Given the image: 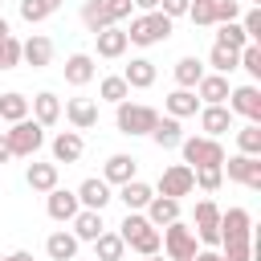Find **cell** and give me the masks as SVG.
<instances>
[{
  "label": "cell",
  "instance_id": "cell-19",
  "mask_svg": "<svg viewBox=\"0 0 261 261\" xmlns=\"http://www.w3.org/2000/svg\"><path fill=\"white\" fill-rule=\"evenodd\" d=\"M135 171H139V159L118 151V155H110V159H106V167H102V179H106V184H114V188H122V184L139 179Z\"/></svg>",
  "mask_w": 261,
  "mask_h": 261
},
{
  "label": "cell",
  "instance_id": "cell-9",
  "mask_svg": "<svg viewBox=\"0 0 261 261\" xmlns=\"http://www.w3.org/2000/svg\"><path fill=\"white\" fill-rule=\"evenodd\" d=\"M220 171H228L232 184H245L249 192H261V159H253V155H232V159L220 163Z\"/></svg>",
  "mask_w": 261,
  "mask_h": 261
},
{
  "label": "cell",
  "instance_id": "cell-24",
  "mask_svg": "<svg viewBox=\"0 0 261 261\" xmlns=\"http://www.w3.org/2000/svg\"><path fill=\"white\" fill-rule=\"evenodd\" d=\"M29 110H33V122H41V126L61 122V98H57L53 90H41V94L29 102Z\"/></svg>",
  "mask_w": 261,
  "mask_h": 261
},
{
  "label": "cell",
  "instance_id": "cell-3",
  "mask_svg": "<svg viewBox=\"0 0 261 261\" xmlns=\"http://www.w3.org/2000/svg\"><path fill=\"white\" fill-rule=\"evenodd\" d=\"M171 29H175V20H167L163 12H139L135 20H130V29H122L126 33V41L130 45H159V41H167L171 37Z\"/></svg>",
  "mask_w": 261,
  "mask_h": 261
},
{
  "label": "cell",
  "instance_id": "cell-7",
  "mask_svg": "<svg viewBox=\"0 0 261 261\" xmlns=\"http://www.w3.org/2000/svg\"><path fill=\"white\" fill-rule=\"evenodd\" d=\"M196 184H192V167L188 163H171L163 167L159 184H155V196H167V200H179V196H192Z\"/></svg>",
  "mask_w": 261,
  "mask_h": 261
},
{
  "label": "cell",
  "instance_id": "cell-42",
  "mask_svg": "<svg viewBox=\"0 0 261 261\" xmlns=\"http://www.w3.org/2000/svg\"><path fill=\"white\" fill-rule=\"evenodd\" d=\"M16 65H20V41L8 33L4 45H0V69H16Z\"/></svg>",
  "mask_w": 261,
  "mask_h": 261
},
{
  "label": "cell",
  "instance_id": "cell-27",
  "mask_svg": "<svg viewBox=\"0 0 261 261\" xmlns=\"http://www.w3.org/2000/svg\"><path fill=\"white\" fill-rule=\"evenodd\" d=\"M45 253H49V261H73L77 257V237L65 232V228H57V232L45 237Z\"/></svg>",
  "mask_w": 261,
  "mask_h": 261
},
{
  "label": "cell",
  "instance_id": "cell-52",
  "mask_svg": "<svg viewBox=\"0 0 261 261\" xmlns=\"http://www.w3.org/2000/svg\"><path fill=\"white\" fill-rule=\"evenodd\" d=\"M8 33H12V29H8V20L0 16V45H4V37H8Z\"/></svg>",
  "mask_w": 261,
  "mask_h": 261
},
{
  "label": "cell",
  "instance_id": "cell-20",
  "mask_svg": "<svg viewBox=\"0 0 261 261\" xmlns=\"http://www.w3.org/2000/svg\"><path fill=\"white\" fill-rule=\"evenodd\" d=\"M200 130H204V139H220L224 130H232V110L228 106H200Z\"/></svg>",
  "mask_w": 261,
  "mask_h": 261
},
{
  "label": "cell",
  "instance_id": "cell-34",
  "mask_svg": "<svg viewBox=\"0 0 261 261\" xmlns=\"http://www.w3.org/2000/svg\"><path fill=\"white\" fill-rule=\"evenodd\" d=\"M82 24H86V33H102V29H110V12H106V4H102V0H86V4H82Z\"/></svg>",
  "mask_w": 261,
  "mask_h": 261
},
{
  "label": "cell",
  "instance_id": "cell-13",
  "mask_svg": "<svg viewBox=\"0 0 261 261\" xmlns=\"http://www.w3.org/2000/svg\"><path fill=\"white\" fill-rule=\"evenodd\" d=\"M61 73H65V82H69L73 90H82V86H90V82L98 77V65H94L90 53H69L65 65H61Z\"/></svg>",
  "mask_w": 261,
  "mask_h": 261
},
{
  "label": "cell",
  "instance_id": "cell-14",
  "mask_svg": "<svg viewBox=\"0 0 261 261\" xmlns=\"http://www.w3.org/2000/svg\"><path fill=\"white\" fill-rule=\"evenodd\" d=\"M220 241H253V216L245 208L220 212Z\"/></svg>",
  "mask_w": 261,
  "mask_h": 261
},
{
  "label": "cell",
  "instance_id": "cell-18",
  "mask_svg": "<svg viewBox=\"0 0 261 261\" xmlns=\"http://www.w3.org/2000/svg\"><path fill=\"white\" fill-rule=\"evenodd\" d=\"M228 77L224 73H204L200 77V86H196V98H200V106H224L228 102Z\"/></svg>",
  "mask_w": 261,
  "mask_h": 261
},
{
  "label": "cell",
  "instance_id": "cell-37",
  "mask_svg": "<svg viewBox=\"0 0 261 261\" xmlns=\"http://www.w3.org/2000/svg\"><path fill=\"white\" fill-rule=\"evenodd\" d=\"M94 253H98V261H122V253H126V245H122V237L118 232H102L98 241H94Z\"/></svg>",
  "mask_w": 261,
  "mask_h": 261
},
{
  "label": "cell",
  "instance_id": "cell-2",
  "mask_svg": "<svg viewBox=\"0 0 261 261\" xmlns=\"http://www.w3.org/2000/svg\"><path fill=\"white\" fill-rule=\"evenodd\" d=\"M159 122V110L155 106H147V102H118L114 106V126H118V135H130V139H139V135H151V126Z\"/></svg>",
  "mask_w": 261,
  "mask_h": 261
},
{
  "label": "cell",
  "instance_id": "cell-39",
  "mask_svg": "<svg viewBox=\"0 0 261 261\" xmlns=\"http://www.w3.org/2000/svg\"><path fill=\"white\" fill-rule=\"evenodd\" d=\"M208 65H212V73H224V77H228V73L237 69V53L224 49V45H212V49H208Z\"/></svg>",
  "mask_w": 261,
  "mask_h": 261
},
{
  "label": "cell",
  "instance_id": "cell-21",
  "mask_svg": "<svg viewBox=\"0 0 261 261\" xmlns=\"http://www.w3.org/2000/svg\"><path fill=\"white\" fill-rule=\"evenodd\" d=\"M143 216H147V224H151V228H167V224H175V220H179V200L151 196V204L143 208Z\"/></svg>",
  "mask_w": 261,
  "mask_h": 261
},
{
  "label": "cell",
  "instance_id": "cell-45",
  "mask_svg": "<svg viewBox=\"0 0 261 261\" xmlns=\"http://www.w3.org/2000/svg\"><path fill=\"white\" fill-rule=\"evenodd\" d=\"M212 16H216V24L241 20V4H237V0H212Z\"/></svg>",
  "mask_w": 261,
  "mask_h": 261
},
{
  "label": "cell",
  "instance_id": "cell-28",
  "mask_svg": "<svg viewBox=\"0 0 261 261\" xmlns=\"http://www.w3.org/2000/svg\"><path fill=\"white\" fill-rule=\"evenodd\" d=\"M122 82H126L130 90H147V86H155V61H147V57H130V65L122 69Z\"/></svg>",
  "mask_w": 261,
  "mask_h": 261
},
{
  "label": "cell",
  "instance_id": "cell-49",
  "mask_svg": "<svg viewBox=\"0 0 261 261\" xmlns=\"http://www.w3.org/2000/svg\"><path fill=\"white\" fill-rule=\"evenodd\" d=\"M130 8H139V12H159V0H130Z\"/></svg>",
  "mask_w": 261,
  "mask_h": 261
},
{
  "label": "cell",
  "instance_id": "cell-55",
  "mask_svg": "<svg viewBox=\"0 0 261 261\" xmlns=\"http://www.w3.org/2000/svg\"><path fill=\"white\" fill-rule=\"evenodd\" d=\"M102 4H118V0H102Z\"/></svg>",
  "mask_w": 261,
  "mask_h": 261
},
{
  "label": "cell",
  "instance_id": "cell-51",
  "mask_svg": "<svg viewBox=\"0 0 261 261\" xmlns=\"http://www.w3.org/2000/svg\"><path fill=\"white\" fill-rule=\"evenodd\" d=\"M8 159H12V151H8V139L0 135V163H8Z\"/></svg>",
  "mask_w": 261,
  "mask_h": 261
},
{
  "label": "cell",
  "instance_id": "cell-6",
  "mask_svg": "<svg viewBox=\"0 0 261 261\" xmlns=\"http://www.w3.org/2000/svg\"><path fill=\"white\" fill-rule=\"evenodd\" d=\"M159 237H163V257H167V261H188V257L196 253V232H192V224H184V220L159 228Z\"/></svg>",
  "mask_w": 261,
  "mask_h": 261
},
{
  "label": "cell",
  "instance_id": "cell-29",
  "mask_svg": "<svg viewBox=\"0 0 261 261\" xmlns=\"http://www.w3.org/2000/svg\"><path fill=\"white\" fill-rule=\"evenodd\" d=\"M151 196H155V188H151V184H143V179H130V184H122V188H118V200L126 204V212H143V208L151 204Z\"/></svg>",
  "mask_w": 261,
  "mask_h": 261
},
{
  "label": "cell",
  "instance_id": "cell-31",
  "mask_svg": "<svg viewBox=\"0 0 261 261\" xmlns=\"http://www.w3.org/2000/svg\"><path fill=\"white\" fill-rule=\"evenodd\" d=\"M24 179H29V188L33 192H53L57 188V163H29V171H24Z\"/></svg>",
  "mask_w": 261,
  "mask_h": 261
},
{
  "label": "cell",
  "instance_id": "cell-23",
  "mask_svg": "<svg viewBox=\"0 0 261 261\" xmlns=\"http://www.w3.org/2000/svg\"><path fill=\"white\" fill-rule=\"evenodd\" d=\"M163 110H167V118H196L200 114V98H196V90H171L163 98Z\"/></svg>",
  "mask_w": 261,
  "mask_h": 261
},
{
  "label": "cell",
  "instance_id": "cell-22",
  "mask_svg": "<svg viewBox=\"0 0 261 261\" xmlns=\"http://www.w3.org/2000/svg\"><path fill=\"white\" fill-rule=\"evenodd\" d=\"M94 45H98V57H106V61H118L122 53H126V33L118 29V24H110V29H102V33H94Z\"/></svg>",
  "mask_w": 261,
  "mask_h": 261
},
{
  "label": "cell",
  "instance_id": "cell-15",
  "mask_svg": "<svg viewBox=\"0 0 261 261\" xmlns=\"http://www.w3.org/2000/svg\"><path fill=\"white\" fill-rule=\"evenodd\" d=\"M53 61V41L45 33H33L29 41H20V65H33V69H45Z\"/></svg>",
  "mask_w": 261,
  "mask_h": 261
},
{
  "label": "cell",
  "instance_id": "cell-32",
  "mask_svg": "<svg viewBox=\"0 0 261 261\" xmlns=\"http://www.w3.org/2000/svg\"><path fill=\"white\" fill-rule=\"evenodd\" d=\"M20 118H29V98L24 94H16V90H8V94H0V122H20Z\"/></svg>",
  "mask_w": 261,
  "mask_h": 261
},
{
  "label": "cell",
  "instance_id": "cell-46",
  "mask_svg": "<svg viewBox=\"0 0 261 261\" xmlns=\"http://www.w3.org/2000/svg\"><path fill=\"white\" fill-rule=\"evenodd\" d=\"M241 29H245L249 45H257V41H261V8H249V12L241 16Z\"/></svg>",
  "mask_w": 261,
  "mask_h": 261
},
{
  "label": "cell",
  "instance_id": "cell-5",
  "mask_svg": "<svg viewBox=\"0 0 261 261\" xmlns=\"http://www.w3.org/2000/svg\"><path fill=\"white\" fill-rule=\"evenodd\" d=\"M179 151H184V163L188 167H220L228 159L224 147H220V139H204V135H184Z\"/></svg>",
  "mask_w": 261,
  "mask_h": 261
},
{
  "label": "cell",
  "instance_id": "cell-43",
  "mask_svg": "<svg viewBox=\"0 0 261 261\" xmlns=\"http://www.w3.org/2000/svg\"><path fill=\"white\" fill-rule=\"evenodd\" d=\"M188 16H192V24H200V29L216 24V16H212V0H192V4H188Z\"/></svg>",
  "mask_w": 261,
  "mask_h": 261
},
{
  "label": "cell",
  "instance_id": "cell-25",
  "mask_svg": "<svg viewBox=\"0 0 261 261\" xmlns=\"http://www.w3.org/2000/svg\"><path fill=\"white\" fill-rule=\"evenodd\" d=\"M151 143H155L159 151H175V147L184 143V126H179V118L159 114V122L151 126Z\"/></svg>",
  "mask_w": 261,
  "mask_h": 261
},
{
  "label": "cell",
  "instance_id": "cell-10",
  "mask_svg": "<svg viewBox=\"0 0 261 261\" xmlns=\"http://www.w3.org/2000/svg\"><path fill=\"white\" fill-rule=\"evenodd\" d=\"M192 232H196V241H204V245H220V208H216L212 200H200V204H196Z\"/></svg>",
  "mask_w": 261,
  "mask_h": 261
},
{
  "label": "cell",
  "instance_id": "cell-54",
  "mask_svg": "<svg viewBox=\"0 0 261 261\" xmlns=\"http://www.w3.org/2000/svg\"><path fill=\"white\" fill-rule=\"evenodd\" d=\"M249 4H253V8H261V0H249Z\"/></svg>",
  "mask_w": 261,
  "mask_h": 261
},
{
  "label": "cell",
  "instance_id": "cell-48",
  "mask_svg": "<svg viewBox=\"0 0 261 261\" xmlns=\"http://www.w3.org/2000/svg\"><path fill=\"white\" fill-rule=\"evenodd\" d=\"M188 261H224V257H220L216 249H196V253H192Z\"/></svg>",
  "mask_w": 261,
  "mask_h": 261
},
{
  "label": "cell",
  "instance_id": "cell-38",
  "mask_svg": "<svg viewBox=\"0 0 261 261\" xmlns=\"http://www.w3.org/2000/svg\"><path fill=\"white\" fill-rule=\"evenodd\" d=\"M237 147H241V155L261 159V126H257V122H245V126L237 130Z\"/></svg>",
  "mask_w": 261,
  "mask_h": 261
},
{
  "label": "cell",
  "instance_id": "cell-47",
  "mask_svg": "<svg viewBox=\"0 0 261 261\" xmlns=\"http://www.w3.org/2000/svg\"><path fill=\"white\" fill-rule=\"evenodd\" d=\"M188 4H192V0H159V12H163L167 20H175V16H188Z\"/></svg>",
  "mask_w": 261,
  "mask_h": 261
},
{
  "label": "cell",
  "instance_id": "cell-33",
  "mask_svg": "<svg viewBox=\"0 0 261 261\" xmlns=\"http://www.w3.org/2000/svg\"><path fill=\"white\" fill-rule=\"evenodd\" d=\"M126 98H130V86L122 82V73H110V77H102V82H98V102L118 106V102H126Z\"/></svg>",
  "mask_w": 261,
  "mask_h": 261
},
{
  "label": "cell",
  "instance_id": "cell-40",
  "mask_svg": "<svg viewBox=\"0 0 261 261\" xmlns=\"http://www.w3.org/2000/svg\"><path fill=\"white\" fill-rule=\"evenodd\" d=\"M237 69H245L253 82L261 77V45H245L241 53H237Z\"/></svg>",
  "mask_w": 261,
  "mask_h": 261
},
{
  "label": "cell",
  "instance_id": "cell-35",
  "mask_svg": "<svg viewBox=\"0 0 261 261\" xmlns=\"http://www.w3.org/2000/svg\"><path fill=\"white\" fill-rule=\"evenodd\" d=\"M16 8H20V20H29V24H41L45 16H53V12L61 8V0H20Z\"/></svg>",
  "mask_w": 261,
  "mask_h": 261
},
{
  "label": "cell",
  "instance_id": "cell-16",
  "mask_svg": "<svg viewBox=\"0 0 261 261\" xmlns=\"http://www.w3.org/2000/svg\"><path fill=\"white\" fill-rule=\"evenodd\" d=\"M65 118H69V126L82 135V130H94L98 126V102L94 98H69L65 102Z\"/></svg>",
  "mask_w": 261,
  "mask_h": 261
},
{
  "label": "cell",
  "instance_id": "cell-53",
  "mask_svg": "<svg viewBox=\"0 0 261 261\" xmlns=\"http://www.w3.org/2000/svg\"><path fill=\"white\" fill-rule=\"evenodd\" d=\"M143 261H167V257H163V253H155V257H143Z\"/></svg>",
  "mask_w": 261,
  "mask_h": 261
},
{
  "label": "cell",
  "instance_id": "cell-44",
  "mask_svg": "<svg viewBox=\"0 0 261 261\" xmlns=\"http://www.w3.org/2000/svg\"><path fill=\"white\" fill-rule=\"evenodd\" d=\"M224 249H220V257L224 261H249L253 257V241H220Z\"/></svg>",
  "mask_w": 261,
  "mask_h": 261
},
{
  "label": "cell",
  "instance_id": "cell-36",
  "mask_svg": "<svg viewBox=\"0 0 261 261\" xmlns=\"http://www.w3.org/2000/svg\"><path fill=\"white\" fill-rule=\"evenodd\" d=\"M216 45H224V49H232V53H241V49L249 45V37H245V29H241V20H228V24H216Z\"/></svg>",
  "mask_w": 261,
  "mask_h": 261
},
{
  "label": "cell",
  "instance_id": "cell-8",
  "mask_svg": "<svg viewBox=\"0 0 261 261\" xmlns=\"http://www.w3.org/2000/svg\"><path fill=\"white\" fill-rule=\"evenodd\" d=\"M224 106H228L232 114H241V118H249V122H257V126H261V90H257L253 82H245V86H232Z\"/></svg>",
  "mask_w": 261,
  "mask_h": 261
},
{
  "label": "cell",
  "instance_id": "cell-12",
  "mask_svg": "<svg viewBox=\"0 0 261 261\" xmlns=\"http://www.w3.org/2000/svg\"><path fill=\"white\" fill-rule=\"evenodd\" d=\"M45 212H49V220H57V224H69V220L82 212V204H77V196H73V192H65V188H53V192H45Z\"/></svg>",
  "mask_w": 261,
  "mask_h": 261
},
{
  "label": "cell",
  "instance_id": "cell-26",
  "mask_svg": "<svg viewBox=\"0 0 261 261\" xmlns=\"http://www.w3.org/2000/svg\"><path fill=\"white\" fill-rule=\"evenodd\" d=\"M69 224H73L69 232L77 237V245H82V241H90V245H94V241L106 232V224H102V212H86V208H82V212H77Z\"/></svg>",
  "mask_w": 261,
  "mask_h": 261
},
{
  "label": "cell",
  "instance_id": "cell-1",
  "mask_svg": "<svg viewBox=\"0 0 261 261\" xmlns=\"http://www.w3.org/2000/svg\"><path fill=\"white\" fill-rule=\"evenodd\" d=\"M118 237H122V245H126V249H135L139 257H155V253L163 249L159 228H151L143 212H126V216H122V224H118Z\"/></svg>",
  "mask_w": 261,
  "mask_h": 261
},
{
  "label": "cell",
  "instance_id": "cell-11",
  "mask_svg": "<svg viewBox=\"0 0 261 261\" xmlns=\"http://www.w3.org/2000/svg\"><path fill=\"white\" fill-rule=\"evenodd\" d=\"M73 196H77V204H82L86 212H102V208H106V204L114 200V196H110V184H106V179H98V175L82 179Z\"/></svg>",
  "mask_w": 261,
  "mask_h": 261
},
{
  "label": "cell",
  "instance_id": "cell-30",
  "mask_svg": "<svg viewBox=\"0 0 261 261\" xmlns=\"http://www.w3.org/2000/svg\"><path fill=\"white\" fill-rule=\"evenodd\" d=\"M204 77V61L200 57H179L175 61V90H196Z\"/></svg>",
  "mask_w": 261,
  "mask_h": 261
},
{
  "label": "cell",
  "instance_id": "cell-50",
  "mask_svg": "<svg viewBox=\"0 0 261 261\" xmlns=\"http://www.w3.org/2000/svg\"><path fill=\"white\" fill-rule=\"evenodd\" d=\"M0 261H33V253H29V249H12V253H4Z\"/></svg>",
  "mask_w": 261,
  "mask_h": 261
},
{
  "label": "cell",
  "instance_id": "cell-41",
  "mask_svg": "<svg viewBox=\"0 0 261 261\" xmlns=\"http://www.w3.org/2000/svg\"><path fill=\"white\" fill-rule=\"evenodd\" d=\"M192 184H196L200 192H216V188L224 184V171H220V167H192Z\"/></svg>",
  "mask_w": 261,
  "mask_h": 261
},
{
  "label": "cell",
  "instance_id": "cell-17",
  "mask_svg": "<svg viewBox=\"0 0 261 261\" xmlns=\"http://www.w3.org/2000/svg\"><path fill=\"white\" fill-rule=\"evenodd\" d=\"M49 151H53V163H57V167H61V163H77L82 151H86V139H82L77 130H61V135H53Z\"/></svg>",
  "mask_w": 261,
  "mask_h": 261
},
{
  "label": "cell",
  "instance_id": "cell-4",
  "mask_svg": "<svg viewBox=\"0 0 261 261\" xmlns=\"http://www.w3.org/2000/svg\"><path fill=\"white\" fill-rule=\"evenodd\" d=\"M4 139H8L12 159H33V155L45 147V126L33 122V118H20V122H12V126L4 130Z\"/></svg>",
  "mask_w": 261,
  "mask_h": 261
}]
</instances>
